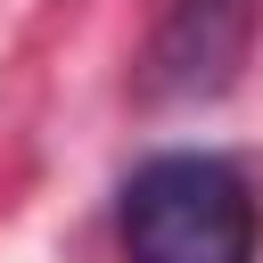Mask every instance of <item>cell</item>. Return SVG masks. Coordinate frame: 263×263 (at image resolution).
<instances>
[{
    "instance_id": "cell-2",
    "label": "cell",
    "mask_w": 263,
    "mask_h": 263,
    "mask_svg": "<svg viewBox=\"0 0 263 263\" xmlns=\"http://www.w3.org/2000/svg\"><path fill=\"white\" fill-rule=\"evenodd\" d=\"M255 16L263 0H164L140 49V90L156 107H197L222 99L255 49Z\"/></svg>"
},
{
    "instance_id": "cell-1",
    "label": "cell",
    "mask_w": 263,
    "mask_h": 263,
    "mask_svg": "<svg viewBox=\"0 0 263 263\" xmlns=\"http://www.w3.org/2000/svg\"><path fill=\"white\" fill-rule=\"evenodd\" d=\"M255 247H263V205L238 164L205 148H173L123 181L132 263H255Z\"/></svg>"
}]
</instances>
